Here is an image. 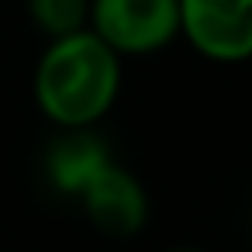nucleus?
Returning <instances> with one entry per match:
<instances>
[{"instance_id":"6","label":"nucleus","mask_w":252,"mask_h":252,"mask_svg":"<svg viewBox=\"0 0 252 252\" xmlns=\"http://www.w3.org/2000/svg\"><path fill=\"white\" fill-rule=\"evenodd\" d=\"M25 7H28L32 25L45 38L80 32L90 21V0H25Z\"/></svg>"},{"instance_id":"4","label":"nucleus","mask_w":252,"mask_h":252,"mask_svg":"<svg viewBox=\"0 0 252 252\" xmlns=\"http://www.w3.org/2000/svg\"><path fill=\"white\" fill-rule=\"evenodd\" d=\"M76 200L90 224L111 238H135L149 221V190L118 159L107 162Z\"/></svg>"},{"instance_id":"5","label":"nucleus","mask_w":252,"mask_h":252,"mask_svg":"<svg viewBox=\"0 0 252 252\" xmlns=\"http://www.w3.org/2000/svg\"><path fill=\"white\" fill-rule=\"evenodd\" d=\"M107 162H114V152H111L107 138L97 131V125L94 128H59L42 156L49 187L73 200L87 190V183Z\"/></svg>"},{"instance_id":"1","label":"nucleus","mask_w":252,"mask_h":252,"mask_svg":"<svg viewBox=\"0 0 252 252\" xmlns=\"http://www.w3.org/2000/svg\"><path fill=\"white\" fill-rule=\"evenodd\" d=\"M125 83V59L104 45L90 28L49 38L35 63L32 94L42 118L56 128H94L100 125Z\"/></svg>"},{"instance_id":"2","label":"nucleus","mask_w":252,"mask_h":252,"mask_svg":"<svg viewBox=\"0 0 252 252\" xmlns=\"http://www.w3.org/2000/svg\"><path fill=\"white\" fill-rule=\"evenodd\" d=\"M87 28L121 59L152 56L180 38L176 0H90Z\"/></svg>"},{"instance_id":"3","label":"nucleus","mask_w":252,"mask_h":252,"mask_svg":"<svg viewBox=\"0 0 252 252\" xmlns=\"http://www.w3.org/2000/svg\"><path fill=\"white\" fill-rule=\"evenodd\" d=\"M180 38L207 63L252 59V0H176Z\"/></svg>"},{"instance_id":"7","label":"nucleus","mask_w":252,"mask_h":252,"mask_svg":"<svg viewBox=\"0 0 252 252\" xmlns=\"http://www.w3.org/2000/svg\"><path fill=\"white\" fill-rule=\"evenodd\" d=\"M166 252H204V249H193V245H180V249H166Z\"/></svg>"}]
</instances>
